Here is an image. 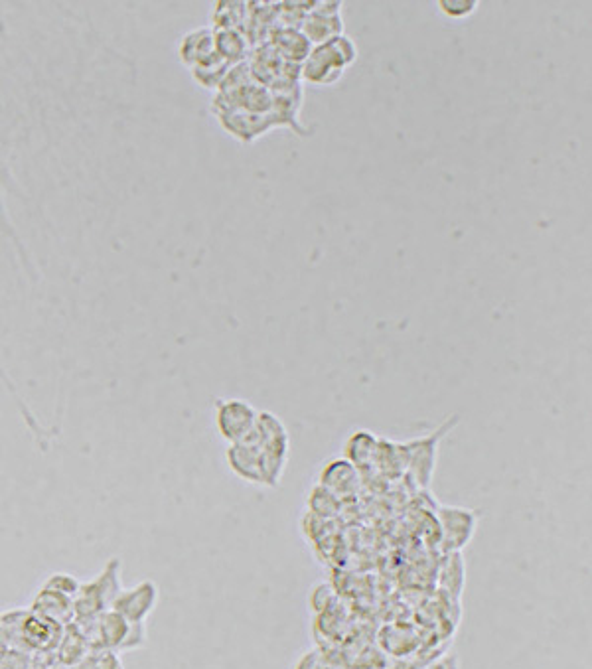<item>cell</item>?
Instances as JSON below:
<instances>
[{
  "label": "cell",
  "instance_id": "cell-1",
  "mask_svg": "<svg viewBox=\"0 0 592 669\" xmlns=\"http://www.w3.org/2000/svg\"><path fill=\"white\" fill-rule=\"evenodd\" d=\"M358 60V46L346 34L336 36L320 46H312L300 64V81L318 87H330L342 79L346 70Z\"/></svg>",
  "mask_w": 592,
  "mask_h": 669
},
{
  "label": "cell",
  "instance_id": "cell-2",
  "mask_svg": "<svg viewBox=\"0 0 592 669\" xmlns=\"http://www.w3.org/2000/svg\"><path fill=\"white\" fill-rule=\"evenodd\" d=\"M255 435L259 439V448H261L259 464H261L263 486L277 488L289 464V452H291L289 431L277 415L269 411H259Z\"/></svg>",
  "mask_w": 592,
  "mask_h": 669
},
{
  "label": "cell",
  "instance_id": "cell-3",
  "mask_svg": "<svg viewBox=\"0 0 592 669\" xmlns=\"http://www.w3.org/2000/svg\"><path fill=\"white\" fill-rule=\"evenodd\" d=\"M123 591L121 587V563L119 559H111L105 571L93 581L81 585L74 598V620H91L101 612L109 610L113 600Z\"/></svg>",
  "mask_w": 592,
  "mask_h": 669
},
{
  "label": "cell",
  "instance_id": "cell-4",
  "mask_svg": "<svg viewBox=\"0 0 592 669\" xmlns=\"http://www.w3.org/2000/svg\"><path fill=\"white\" fill-rule=\"evenodd\" d=\"M257 417L259 411L245 399H218L216 403V425L229 445L245 441L253 433Z\"/></svg>",
  "mask_w": 592,
  "mask_h": 669
},
{
  "label": "cell",
  "instance_id": "cell-5",
  "mask_svg": "<svg viewBox=\"0 0 592 669\" xmlns=\"http://www.w3.org/2000/svg\"><path fill=\"white\" fill-rule=\"evenodd\" d=\"M300 32L312 46L344 34L342 2H314L300 22Z\"/></svg>",
  "mask_w": 592,
  "mask_h": 669
},
{
  "label": "cell",
  "instance_id": "cell-6",
  "mask_svg": "<svg viewBox=\"0 0 592 669\" xmlns=\"http://www.w3.org/2000/svg\"><path fill=\"white\" fill-rule=\"evenodd\" d=\"M160 589L154 581H143L133 589H123L111 604V610L125 616L129 622H147L148 616L156 608Z\"/></svg>",
  "mask_w": 592,
  "mask_h": 669
},
{
  "label": "cell",
  "instance_id": "cell-7",
  "mask_svg": "<svg viewBox=\"0 0 592 669\" xmlns=\"http://www.w3.org/2000/svg\"><path fill=\"white\" fill-rule=\"evenodd\" d=\"M216 117L225 129V133H229L233 139L241 143H253L259 137L267 135L271 129H275L271 115H257V113L231 109V111L216 113Z\"/></svg>",
  "mask_w": 592,
  "mask_h": 669
},
{
  "label": "cell",
  "instance_id": "cell-8",
  "mask_svg": "<svg viewBox=\"0 0 592 669\" xmlns=\"http://www.w3.org/2000/svg\"><path fill=\"white\" fill-rule=\"evenodd\" d=\"M259 454H261L259 439H257L255 429H253V433H251L245 441L235 443V445H229L227 452H225V458H227L229 468H231L241 480H245V482H249V484L263 486Z\"/></svg>",
  "mask_w": 592,
  "mask_h": 669
},
{
  "label": "cell",
  "instance_id": "cell-9",
  "mask_svg": "<svg viewBox=\"0 0 592 669\" xmlns=\"http://www.w3.org/2000/svg\"><path fill=\"white\" fill-rule=\"evenodd\" d=\"M320 486L330 490L338 500H348L360 492L362 474L350 460L338 458L324 466L320 474Z\"/></svg>",
  "mask_w": 592,
  "mask_h": 669
},
{
  "label": "cell",
  "instance_id": "cell-10",
  "mask_svg": "<svg viewBox=\"0 0 592 669\" xmlns=\"http://www.w3.org/2000/svg\"><path fill=\"white\" fill-rule=\"evenodd\" d=\"M216 54V34L210 26H200L186 32L178 44L180 62L194 70Z\"/></svg>",
  "mask_w": 592,
  "mask_h": 669
},
{
  "label": "cell",
  "instance_id": "cell-11",
  "mask_svg": "<svg viewBox=\"0 0 592 669\" xmlns=\"http://www.w3.org/2000/svg\"><path fill=\"white\" fill-rule=\"evenodd\" d=\"M66 626H60L52 620H46L38 614H28L26 620L20 626V636L26 644L38 650H48V648H58L62 634Z\"/></svg>",
  "mask_w": 592,
  "mask_h": 669
},
{
  "label": "cell",
  "instance_id": "cell-12",
  "mask_svg": "<svg viewBox=\"0 0 592 669\" xmlns=\"http://www.w3.org/2000/svg\"><path fill=\"white\" fill-rule=\"evenodd\" d=\"M441 523L444 527V543L452 553H456L460 547H464L476 529V518L468 510L458 508H444L441 512Z\"/></svg>",
  "mask_w": 592,
  "mask_h": 669
},
{
  "label": "cell",
  "instance_id": "cell-13",
  "mask_svg": "<svg viewBox=\"0 0 592 669\" xmlns=\"http://www.w3.org/2000/svg\"><path fill=\"white\" fill-rule=\"evenodd\" d=\"M30 612L46 620H52L60 626H68L74 622L75 618L74 598L48 591V589H40V593L36 595L30 606Z\"/></svg>",
  "mask_w": 592,
  "mask_h": 669
},
{
  "label": "cell",
  "instance_id": "cell-14",
  "mask_svg": "<svg viewBox=\"0 0 592 669\" xmlns=\"http://www.w3.org/2000/svg\"><path fill=\"white\" fill-rule=\"evenodd\" d=\"M269 44L291 64L300 66L312 50V44L304 38L298 28H275L271 30Z\"/></svg>",
  "mask_w": 592,
  "mask_h": 669
},
{
  "label": "cell",
  "instance_id": "cell-15",
  "mask_svg": "<svg viewBox=\"0 0 592 669\" xmlns=\"http://www.w3.org/2000/svg\"><path fill=\"white\" fill-rule=\"evenodd\" d=\"M437 446H439L437 439H423V441H413L405 445L407 466L413 468L415 472L413 476H417V480L423 486H427L433 478V470L437 462Z\"/></svg>",
  "mask_w": 592,
  "mask_h": 669
},
{
  "label": "cell",
  "instance_id": "cell-16",
  "mask_svg": "<svg viewBox=\"0 0 592 669\" xmlns=\"http://www.w3.org/2000/svg\"><path fill=\"white\" fill-rule=\"evenodd\" d=\"M216 52L231 66L247 62L251 54V44L245 32L239 30H214Z\"/></svg>",
  "mask_w": 592,
  "mask_h": 669
},
{
  "label": "cell",
  "instance_id": "cell-17",
  "mask_svg": "<svg viewBox=\"0 0 592 669\" xmlns=\"http://www.w3.org/2000/svg\"><path fill=\"white\" fill-rule=\"evenodd\" d=\"M379 439L371 431H356L344 446L346 460H350L358 470L370 468L375 462Z\"/></svg>",
  "mask_w": 592,
  "mask_h": 669
},
{
  "label": "cell",
  "instance_id": "cell-18",
  "mask_svg": "<svg viewBox=\"0 0 592 669\" xmlns=\"http://www.w3.org/2000/svg\"><path fill=\"white\" fill-rule=\"evenodd\" d=\"M91 652L85 636L81 634V630L75 626L74 622L68 624L64 628V634H62V640L58 644V656H60V662L64 666H70V668H75L79 666L85 656Z\"/></svg>",
  "mask_w": 592,
  "mask_h": 669
},
{
  "label": "cell",
  "instance_id": "cell-19",
  "mask_svg": "<svg viewBox=\"0 0 592 669\" xmlns=\"http://www.w3.org/2000/svg\"><path fill=\"white\" fill-rule=\"evenodd\" d=\"M212 30H239L249 24V6L245 2H220L214 10Z\"/></svg>",
  "mask_w": 592,
  "mask_h": 669
},
{
  "label": "cell",
  "instance_id": "cell-20",
  "mask_svg": "<svg viewBox=\"0 0 592 669\" xmlns=\"http://www.w3.org/2000/svg\"><path fill=\"white\" fill-rule=\"evenodd\" d=\"M229 70H231V64H227L222 56L216 52L208 62L194 68L192 75H194V79L198 81L200 87L220 89V85H222V81Z\"/></svg>",
  "mask_w": 592,
  "mask_h": 669
},
{
  "label": "cell",
  "instance_id": "cell-21",
  "mask_svg": "<svg viewBox=\"0 0 592 669\" xmlns=\"http://www.w3.org/2000/svg\"><path fill=\"white\" fill-rule=\"evenodd\" d=\"M308 506H310V512L316 516V518H322V520H330V518H336L340 514V506H342V500H338L330 490H326L324 486H314L310 496H308Z\"/></svg>",
  "mask_w": 592,
  "mask_h": 669
},
{
  "label": "cell",
  "instance_id": "cell-22",
  "mask_svg": "<svg viewBox=\"0 0 592 669\" xmlns=\"http://www.w3.org/2000/svg\"><path fill=\"white\" fill-rule=\"evenodd\" d=\"M83 669H125L117 652L111 650H91L79 664Z\"/></svg>",
  "mask_w": 592,
  "mask_h": 669
},
{
  "label": "cell",
  "instance_id": "cell-23",
  "mask_svg": "<svg viewBox=\"0 0 592 669\" xmlns=\"http://www.w3.org/2000/svg\"><path fill=\"white\" fill-rule=\"evenodd\" d=\"M480 8L478 0H439V10L452 20H464Z\"/></svg>",
  "mask_w": 592,
  "mask_h": 669
},
{
  "label": "cell",
  "instance_id": "cell-24",
  "mask_svg": "<svg viewBox=\"0 0 592 669\" xmlns=\"http://www.w3.org/2000/svg\"><path fill=\"white\" fill-rule=\"evenodd\" d=\"M42 589H48V591H54V593L75 598L77 593H79V589H81V583L75 579L74 575L56 573V575H52V577L46 579V583L42 585Z\"/></svg>",
  "mask_w": 592,
  "mask_h": 669
},
{
  "label": "cell",
  "instance_id": "cell-25",
  "mask_svg": "<svg viewBox=\"0 0 592 669\" xmlns=\"http://www.w3.org/2000/svg\"><path fill=\"white\" fill-rule=\"evenodd\" d=\"M296 669H330L328 668V662H326V658L318 652V650H314V652H308L306 656H302L300 658V662H298V666H296Z\"/></svg>",
  "mask_w": 592,
  "mask_h": 669
}]
</instances>
